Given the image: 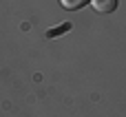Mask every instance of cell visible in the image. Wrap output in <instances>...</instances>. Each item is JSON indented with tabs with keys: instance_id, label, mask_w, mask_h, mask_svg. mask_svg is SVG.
Returning <instances> with one entry per match:
<instances>
[{
	"instance_id": "6da1fadb",
	"label": "cell",
	"mask_w": 126,
	"mask_h": 117,
	"mask_svg": "<svg viewBox=\"0 0 126 117\" xmlns=\"http://www.w3.org/2000/svg\"><path fill=\"white\" fill-rule=\"evenodd\" d=\"M91 4L97 13H113L117 9V0H91Z\"/></svg>"
},
{
	"instance_id": "7a4b0ae2",
	"label": "cell",
	"mask_w": 126,
	"mask_h": 117,
	"mask_svg": "<svg viewBox=\"0 0 126 117\" xmlns=\"http://www.w3.org/2000/svg\"><path fill=\"white\" fill-rule=\"evenodd\" d=\"M62 2V7L64 9H69V11H75V9H82V7H86L91 0H60Z\"/></svg>"
},
{
	"instance_id": "3957f363",
	"label": "cell",
	"mask_w": 126,
	"mask_h": 117,
	"mask_svg": "<svg viewBox=\"0 0 126 117\" xmlns=\"http://www.w3.org/2000/svg\"><path fill=\"white\" fill-rule=\"evenodd\" d=\"M69 29H71V24L64 22V24H60L58 29H49V31H47V38H58L60 33H64V31H69Z\"/></svg>"
}]
</instances>
